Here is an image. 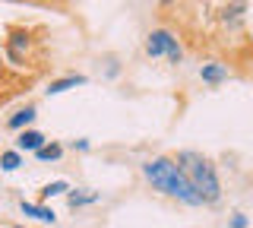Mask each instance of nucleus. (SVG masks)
Listing matches in <instances>:
<instances>
[{"label":"nucleus","instance_id":"obj_1","mask_svg":"<svg viewBox=\"0 0 253 228\" xmlns=\"http://www.w3.org/2000/svg\"><path fill=\"white\" fill-rule=\"evenodd\" d=\"M142 175L152 181L158 190H165L168 196H180L184 203H203L200 196L193 193V187H190V181H187L184 171H180L177 162H171V159H152V162L142 165Z\"/></svg>","mask_w":253,"mask_h":228},{"label":"nucleus","instance_id":"obj_2","mask_svg":"<svg viewBox=\"0 0 253 228\" xmlns=\"http://www.w3.org/2000/svg\"><path fill=\"white\" fill-rule=\"evenodd\" d=\"M180 171L187 175L190 187H193V193L200 196V200H206V203L218 200V175H215V168H212L209 159H203V155H196V152H184L180 155Z\"/></svg>","mask_w":253,"mask_h":228},{"label":"nucleus","instance_id":"obj_3","mask_svg":"<svg viewBox=\"0 0 253 228\" xmlns=\"http://www.w3.org/2000/svg\"><path fill=\"white\" fill-rule=\"evenodd\" d=\"M146 51H149V57H162V54H168L171 64H177L180 54H184L180 45H177V38H174L171 32H152L149 42H146Z\"/></svg>","mask_w":253,"mask_h":228},{"label":"nucleus","instance_id":"obj_4","mask_svg":"<svg viewBox=\"0 0 253 228\" xmlns=\"http://www.w3.org/2000/svg\"><path fill=\"white\" fill-rule=\"evenodd\" d=\"M16 146H19V149H32V152H38V149L44 146V137H42V133H35V130H26V133H19Z\"/></svg>","mask_w":253,"mask_h":228},{"label":"nucleus","instance_id":"obj_5","mask_svg":"<svg viewBox=\"0 0 253 228\" xmlns=\"http://www.w3.org/2000/svg\"><path fill=\"white\" fill-rule=\"evenodd\" d=\"M83 83H85V76H67V80H57V83H51L47 95H57V92H67V89H73V86H83Z\"/></svg>","mask_w":253,"mask_h":228},{"label":"nucleus","instance_id":"obj_6","mask_svg":"<svg viewBox=\"0 0 253 228\" xmlns=\"http://www.w3.org/2000/svg\"><path fill=\"white\" fill-rule=\"evenodd\" d=\"M22 212H26V216L42 219V222H54V212L44 209V206H35V203H22Z\"/></svg>","mask_w":253,"mask_h":228},{"label":"nucleus","instance_id":"obj_7","mask_svg":"<svg viewBox=\"0 0 253 228\" xmlns=\"http://www.w3.org/2000/svg\"><path fill=\"white\" fill-rule=\"evenodd\" d=\"M203 80H206V83H218V80H225V67H218V64L203 67Z\"/></svg>","mask_w":253,"mask_h":228},{"label":"nucleus","instance_id":"obj_8","mask_svg":"<svg viewBox=\"0 0 253 228\" xmlns=\"http://www.w3.org/2000/svg\"><path fill=\"white\" fill-rule=\"evenodd\" d=\"M32 117H35V108H26V111H19V114H13V117H10V127H13V130H19L22 124H29V121H32Z\"/></svg>","mask_w":253,"mask_h":228},{"label":"nucleus","instance_id":"obj_9","mask_svg":"<svg viewBox=\"0 0 253 228\" xmlns=\"http://www.w3.org/2000/svg\"><path fill=\"white\" fill-rule=\"evenodd\" d=\"M0 168H3V171H16V168H19V152H3V155H0Z\"/></svg>","mask_w":253,"mask_h":228},{"label":"nucleus","instance_id":"obj_10","mask_svg":"<svg viewBox=\"0 0 253 228\" xmlns=\"http://www.w3.org/2000/svg\"><path fill=\"white\" fill-rule=\"evenodd\" d=\"M60 152H63L60 146H42V149H38V159H42V162H54V159H60Z\"/></svg>","mask_w":253,"mask_h":228},{"label":"nucleus","instance_id":"obj_11","mask_svg":"<svg viewBox=\"0 0 253 228\" xmlns=\"http://www.w3.org/2000/svg\"><path fill=\"white\" fill-rule=\"evenodd\" d=\"M63 190H67V181H54V184H47L44 187V196H57V193H63Z\"/></svg>","mask_w":253,"mask_h":228},{"label":"nucleus","instance_id":"obj_12","mask_svg":"<svg viewBox=\"0 0 253 228\" xmlns=\"http://www.w3.org/2000/svg\"><path fill=\"white\" fill-rule=\"evenodd\" d=\"M95 200V193H70V206H79V203H92Z\"/></svg>","mask_w":253,"mask_h":228}]
</instances>
